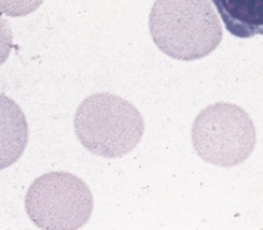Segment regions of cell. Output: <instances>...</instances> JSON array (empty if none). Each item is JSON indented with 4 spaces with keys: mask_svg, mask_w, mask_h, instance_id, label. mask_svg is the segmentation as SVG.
<instances>
[{
    "mask_svg": "<svg viewBox=\"0 0 263 230\" xmlns=\"http://www.w3.org/2000/svg\"><path fill=\"white\" fill-rule=\"evenodd\" d=\"M149 30L155 45L180 61L207 56L223 39L220 18L210 0H156Z\"/></svg>",
    "mask_w": 263,
    "mask_h": 230,
    "instance_id": "6da1fadb",
    "label": "cell"
},
{
    "mask_svg": "<svg viewBox=\"0 0 263 230\" xmlns=\"http://www.w3.org/2000/svg\"><path fill=\"white\" fill-rule=\"evenodd\" d=\"M74 132L92 155L121 158L137 147L144 132V121L125 98L101 92L81 103L74 114Z\"/></svg>",
    "mask_w": 263,
    "mask_h": 230,
    "instance_id": "7a4b0ae2",
    "label": "cell"
},
{
    "mask_svg": "<svg viewBox=\"0 0 263 230\" xmlns=\"http://www.w3.org/2000/svg\"><path fill=\"white\" fill-rule=\"evenodd\" d=\"M192 144L208 163L229 168L246 162L256 146V128L249 113L231 103L205 107L195 119Z\"/></svg>",
    "mask_w": 263,
    "mask_h": 230,
    "instance_id": "3957f363",
    "label": "cell"
},
{
    "mask_svg": "<svg viewBox=\"0 0 263 230\" xmlns=\"http://www.w3.org/2000/svg\"><path fill=\"white\" fill-rule=\"evenodd\" d=\"M92 209L89 187L69 172H49L36 178L26 195V211L41 229H81L89 221Z\"/></svg>",
    "mask_w": 263,
    "mask_h": 230,
    "instance_id": "277c9868",
    "label": "cell"
},
{
    "mask_svg": "<svg viewBox=\"0 0 263 230\" xmlns=\"http://www.w3.org/2000/svg\"><path fill=\"white\" fill-rule=\"evenodd\" d=\"M27 143L28 125L24 111L12 98L0 94V171L23 156Z\"/></svg>",
    "mask_w": 263,
    "mask_h": 230,
    "instance_id": "5b68a950",
    "label": "cell"
},
{
    "mask_svg": "<svg viewBox=\"0 0 263 230\" xmlns=\"http://www.w3.org/2000/svg\"><path fill=\"white\" fill-rule=\"evenodd\" d=\"M226 30L239 39L263 34V0H211Z\"/></svg>",
    "mask_w": 263,
    "mask_h": 230,
    "instance_id": "8992f818",
    "label": "cell"
},
{
    "mask_svg": "<svg viewBox=\"0 0 263 230\" xmlns=\"http://www.w3.org/2000/svg\"><path fill=\"white\" fill-rule=\"evenodd\" d=\"M43 0H0V12L8 16H24L34 12Z\"/></svg>",
    "mask_w": 263,
    "mask_h": 230,
    "instance_id": "52a82bcc",
    "label": "cell"
},
{
    "mask_svg": "<svg viewBox=\"0 0 263 230\" xmlns=\"http://www.w3.org/2000/svg\"><path fill=\"white\" fill-rule=\"evenodd\" d=\"M12 49V31L9 24L0 16V66L8 60Z\"/></svg>",
    "mask_w": 263,
    "mask_h": 230,
    "instance_id": "ba28073f",
    "label": "cell"
}]
</instances>
